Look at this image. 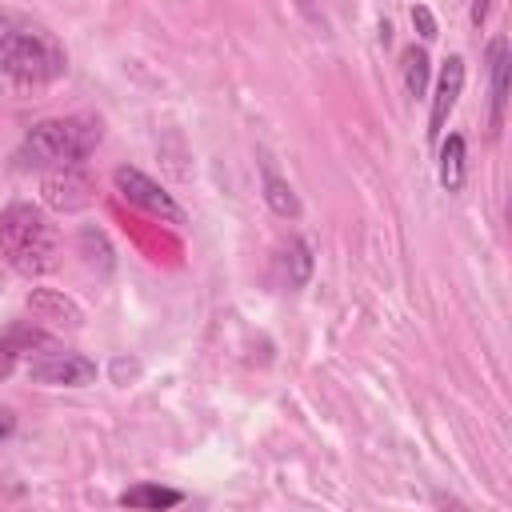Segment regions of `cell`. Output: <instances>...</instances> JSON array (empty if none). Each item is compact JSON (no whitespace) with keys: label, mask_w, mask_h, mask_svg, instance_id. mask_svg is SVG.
Instances as JSON below:
<instances>
[{"label":"cell","mask_w":512,"mask_h":512,"mask_svg":"<svg viewBox=\"0 0 512 512\" xmlns=\"http://www.w3.org/2000/svg\"><path fill=\"white\" fill-rule=\"evenodd\" d=\"M468 144L460 132H452L448 140L440 136V184L444 192H460L464 188V176H468Z\"/></svg>","instance_id":"30bf717a"},{"label":"cell","mask_w":512,"mask_h":512,"mask_svg":"<svg viewBox=\"0 0 512 512\" xmlns=\"http://www.w3.org/2000/svg\"><path fill=\"white\" fill-rule=\"evenodd\" d=\"M16 368V340H0V376Z\"/></svg>","instance_id":"2e32d148"},{"label":"cell","mask_w":512,"mask_h":512,"mask_svg":"<svg viewBox=\"0 0 512 512\" xmlns=\"http://www.w3.org/2000/svg\"><path fill=\"white\" fill-rule=\"evenodd\" d=\"M40 200L56 212H84L96 200V180L80 164H60L44 168L40 176Z\"/></svg>","instance_id":"277c9868"},{"label":"cell","mask_w":512,"mask_h":512,"mask_svg":"<svg viewBox=\"0 0 512 512\" xmlns=\"http://www.w3.org/2000/svg\"><path fill=\"white\" fill-rule=\"evenodd\" d=\"M0 256L24 280H40L60 268V232L36 204H8L0 212Z\"/></svg>","instance_id":"7a4b0ae2"},{"label":"cell","mask_w":512,"mask_h":512,"mask_svg":"<svg viewBox=\"0 0 512 512\" xmlns=\"http://www.w3.org/2000/svg\"><path fill=\"white\" fill-rule=\"evenodd\" d=\"M68 68V52L40 20L20 12H0V76L20 88H44L60 80Z\"/></svg>","instance_id":"6da1fadb"},{"label":"cell","mask_w":512,"mask_h":512,"mask_svg":"<svg viewBox=\"0 0 512 512\" xmlns=\"http://www.w3.org/2000/svg\"><path fill=\"white\" fill-rule=\"evenodd\" d=\"M8 432H12V416L4 412V420H0V436H8Z\"/></svg>","instance_id":"ac0fdd59"},{"label":"cell","mask_w":512,"mask_h":512,"mask_svg":"<svg viewBox=\"0 0 512 512\" xmlns=\"http://www.w3.org/2000/svg\"><path fill=\"white\" fill-rule=\"evenodd\" d=\"M284 276H288V288H304L308 276H312V248L304 240H288L284 248Z\"/></svg>","instance_id":"5bb4252c"},{"label":"cell","mask_w":512,"mask_h":512,"mask_svg":"<svg viewBox=\"0 0 512 512\" xmlns=\"http://www.w3.org/2000/svg\"><path fill=\"white\" fill-rule=\"evenodd\" d=\"M180 500H184V492L164 488V484H132L120 492L124 508H176Z\"/></svg>","instance_id":"8fae6325"},{"label":"cell","mask_w":512,"mask_h":512,"mask_svg":"<svg viewBox=\"0 0 512 512\" xmlns=\"http://www.w3.org/2000/svg\"><path fill=\"white\" fill-rule=\"evenodd\" d=\"M460 92H464V60L460 56H448L444 68H440V80H436L432 112H428V140H440L444 136V124H448Z\"/></svg>","instance_id":"52a82bcc"},{"label":"cell","mask_w":512,"mask_h":512,"mask_svg":"<svg viewBox=\"0 0 512 512\" xmlns=\"http://www.w3.org/2000/svg\"><path fill=\"white\" fill-rule=\"evenodd\" d=\"M264 200H268V208H272L276 216H284V220H296V216H300V200H296L292 184H288L284 176H276L272 168H264Z\"/></svg>","instance_id":"7c38bea8"},{"label":"cell","mask_w":512,"mask_h":512,"mask_svg":"<svg viewBox=\"0 0 512 512\" xmlns=\"http://www.w3.org/2000/svg\"><path fill=\"white\" fill-rule=\"evenodd\" d=\"M412 24L420 28V36H424V40H432V36H436V20H432V12H428L424 4H416V8H412Z\"/></svg>","instance_id":"9a60e30c"},{"label":"cell","mask_w":512,"mask_h":512,"mask_svg":"<svg viewBox=\"0 0 512 512\" xmlns=\"http://www.w3.org/2000/svg\"><path fill=\"white\" fill-rule=\"evenodd\" d=\"M28 380L48 384V388H84L96 380V360H88L80 352L48 348V352L28 360Z\"/></svg>","instance_id":"8992f818"},{"label":"cell","mask_w":512,"mask_h":512,"mask_svg":"<svg viewBox=\"0 0 512 512\" xmlns=\"http://www.w3.org/2000/svg\"><path fill=\"white\" fill-rule=\"evenodd\" d=\"M112 184H116V192H120L128 204L144 208L148 216H160V220H168V224H184V208L168 196V188H164V184H156V180H152V176H144L140 168L120 164V168L112 172Z\"/></svg>","instance_id":"5b68a950"},{"label":"cell","mask_w":512,"mask_h":512,"mask_svg":"<svg viewBox=\"0 0 512 512\" xmlns=\"http://www.w3.org/2000/svg\"><path fill=\"white\" fill-rule=\"evenodd\" d=\"M400 76H404V92L408 96H424L428 92V52L408 44L400 52Z\"/></svg>","instance_id":"4fadbf2b"},{"label":"cell","mask_w":512,"mask_h":512,"mask_svg":"<svg viewBox=\"0 0 512 512\" xmlns=\"http://www.w3.org/2000/svg\"><path fill=\"white\" fill-rule=\"evenodd\" d=\"M488 64H492V132L504 128V108H508V40L496 36L488 48Z\"/></svg>","instance_id":"ba28073f"},{"label":"cell","mask_w":512,"mask_h":512,"mask_svg":"<svg viewBox=\"0 0 512 512\" xmlns=\"http://www.w3.org/2000/svg\"><path fill=\"white\" fill-rule=\"evenodd\" d=\"M28 308H32L36 320H52V324H72V328H80V320H84V312H80L64 292H48V288H36V292L28 296Z\"/></svg>","instance_id":"9c48e42d"},{"label":"cell","mask_w":512,"mask_h":512,"mask_svg":"<svg viewBox=\"0 0 512 512\" xmlns=\"http://www.w3.org/2000/svg\"><path fill=\"white\" fill-rule=\"evenodd\" d=\"M488 4H492V0H472V24H476V28L484 24V16H488Z\"/></svg>","instance_id":"e0dca14e"},{"label":"cell","mask_w":512,"mask_h":512,"mask_svg":"<svg viewBox=\"0 0 512 512\" xmlns=\"http://www.w3.org/2000/svg\"><path fill=\"white\" fill-rule=\"evenodd\" d=\"M100 144V120L96 116H52L24 132L20 160L28 168H60V164H84Z\"/></svg>","instance_id":"3957f363"}]
</instances>
